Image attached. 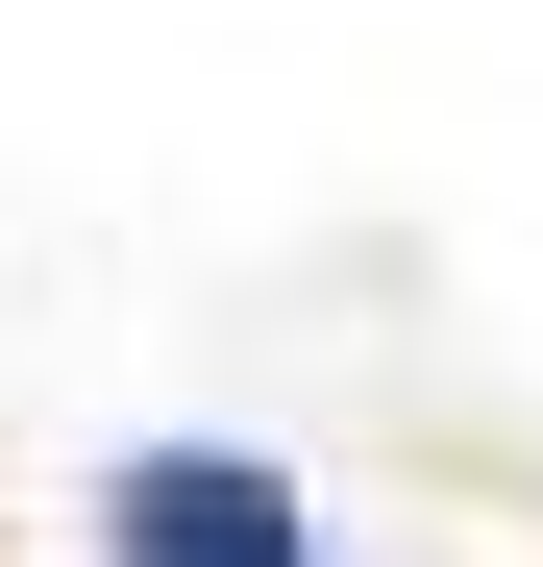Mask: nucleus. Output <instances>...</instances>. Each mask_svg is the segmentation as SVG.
Segmentation results:
<instances>
[{"mask_svg": "<svg viewBox=\"0 0 543 567\" xmlns=\"http://www.w3.org/2000/svg\"><path fill=\"white\" fill-rule=\"evenodd\" d=\"M100 543H124V567H321V543H297V494H272L247 444H148L124 494H100Z\"/></svg>", "mask_w": 543, "mask_h": 567, "instance_id": "nucleus-1", "label": "nucleus"}]
</instances>
